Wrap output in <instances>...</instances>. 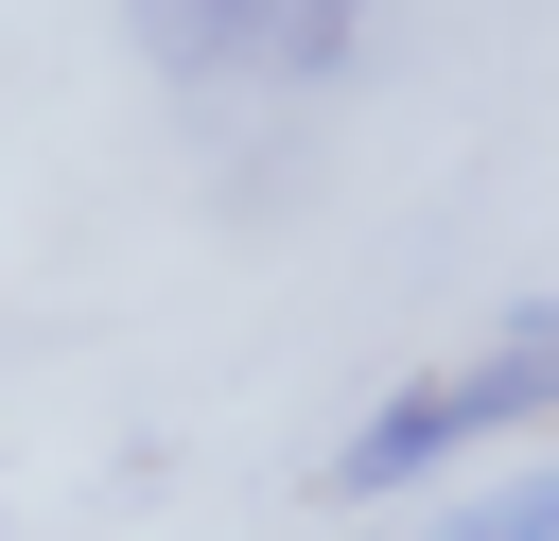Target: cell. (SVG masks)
I'll return each instance as SVG.
<instances>
[{
    "instance_id": "obj_1",
    "label": "cell",
    "mask_w": 559,
    "mask_h": 541,
    "mask_svg": "<svg viewBox=\"0 0 559 541\" xmlns=\"http://www.w3.org/2000/svg\"><path fill=\"white\" fill-rule=\"evenodd\" d=\"M524 419H559V297H542V314H507L489 349L419 366L402 401H367V419H349V454H332V489H419V471H454L472 436H524Z\"/></svg>"
},
{
    "instance_id": "obj_2",
    "label": "cell",
    "mask_w": 559,
    "mask_h": 541,
    "mask_svg": "<svg viewBox=\"0 0 559 541\" xmlns=\"http://www.w3.org/2000/svg\"><path fill=\"white\" fill-rule=\"evenodd\" d=\"M122 17H140V52H157V70L227 87V70H332L367 0H122Z\"/></svg>"
},
{
    "instance_id": "obj_3",
    "label": "cell",
    "mask_w": 559,
    "mask_h": 541,
    "mask_svg": "<svg viewBox=\"0 0 559 541\" xmlns=\"http://www.w3.org/2000/svg\"><path fill=\"white\" fill-rule=\"evenodd\" d=\"M419 541H559V454H542V471H507V489H472V506H437Z\"/></svg>"
}]
</instances>
